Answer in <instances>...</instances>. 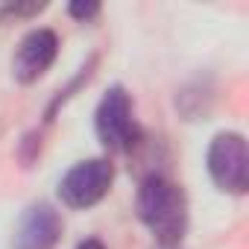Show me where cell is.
I'll return each mask as SVG.
<instances>
[{"label": "cell", "mask_w": 249, "mask_h": 249, "mask_svg": "<svg viewBox=\"0 0 249 249\" xmlns=\"http://www.w3.org/2000/svg\"><path fill=\"white\" fill-rule=\"evenodd\" d=\"M76 249H106V246H103V240H97V237H88V240H82Z\"/></svg>", "instance_id": "cell-9"}, {"label": "cell", "mask_w": 249, "mask_h": 249, "mask_svg": "<svg viewBox=\"0 0 249 249\" xmlns=\"http://www.w3.org/2000/svg\"><path fill=\"white\" fill-rule=\"evenodd\" d=\"M94 129H97L100 144L111 153H129L138 144L141 132L132 117V100L123 85H111L103 94V100L94 111Z\"/></svg>", "instance_id": "cell-2"}, {"label": "cell", "mask_w": 249, "mask_h": 249, "mask_svg": "<svg viewBox=\"0 0 249 249\" xmlns=\"http://www.w3.org/2000/svg\"><path fill=\"white\" fill-rule=\"evenodd\" d=\"M71 18H76V21H91V18H97L100 15V3H71Z\"/></svg>", "instance_id": "cell-8"}, {"label": "cell", "mask_w": 249, "mask_h": 249, "mask_svg": "<svg viewBox=\"0 0 249 249\" xmlns=\"http://www.w3.org/2000/svg\"><path fill=\"white\" fill-rule=\"evenodd\" d=\"M44 9V3H9L0 9V21L6 18H30V15H38Z\"/></svg>", "instance_id": "cell-7"}, {"label": "cell", "mask_w": 249, "mask_h": 249, "mask_svg": "<svg viewBox=\"0 0 249 249\" xmlns=\"http://www.w3.org/2000/svg\"><path fill=\"white\" fill-rule=\"evenodd\" d=\"M56 53H59V38L53 30H33L21 38L15 56H12V76L24 85L41 79L47 73V68L56 62Z\"/></svg>", "instance_id": "cell-5"}, {"label": "cell", "mask_w": 249, "mask_h": 249, "mask_svg": "<svg viewBox=\"0 0 249 249\" xmlns=\"http://www.w3.org/2000/svg\"><path fill=\"white\" fill-rule=\"evenodd\" d=\"M208 176L211 182L226 191V194H246L249 185V153H246V141L237 132H220L214 135V141L208 144Z\"/></svg>", "instance_id": "cell-3"}, {"label": "cell", "mask_w": 249, "mask_h": 249, "mask_svg": "<svg viewBox=\"0 0 249 249\" xmlns=\"http://www.w3.org/2000/svg\"><path fill=\"white\" fill-rule=\"evenodd\" d=\"M62 237V217L47 202H33L12 234V249H53Z\"/></svg>", "instance_id": "cell-6"}, {"label": "cell", "mask_w": 249, "mask_h": 249, "mask_svg": "<svg viewBox=\"0 0 249 249\" xmlns=\"http://www.w3.org/2000/svg\"><path fill=\"white\" fill-rule=\"evenodd\" d=\"M135 208L141 223L153 231L161 249L179 246L188 229V199L176 182H170L161 173H150L138 188Z\"/></svg>", "instance_id": "cell-1"}, {"label": "cell", "mask_w": 249, "mask_h": 249, "mask_svg": "<svg viewBox=\"0 0 249 249\" xmlns=\"http://www.w3.org/2000/svg\"><path fill=\"white\" fill-rule=\"evenodd\" d=\"M111 179H114V167H111L108 159L79 161V164H73L62 176V182H59V199L68 208H91V205H97L108 194Z\"/></svg>", "instance_id": "cell-4"}]
</instances>
